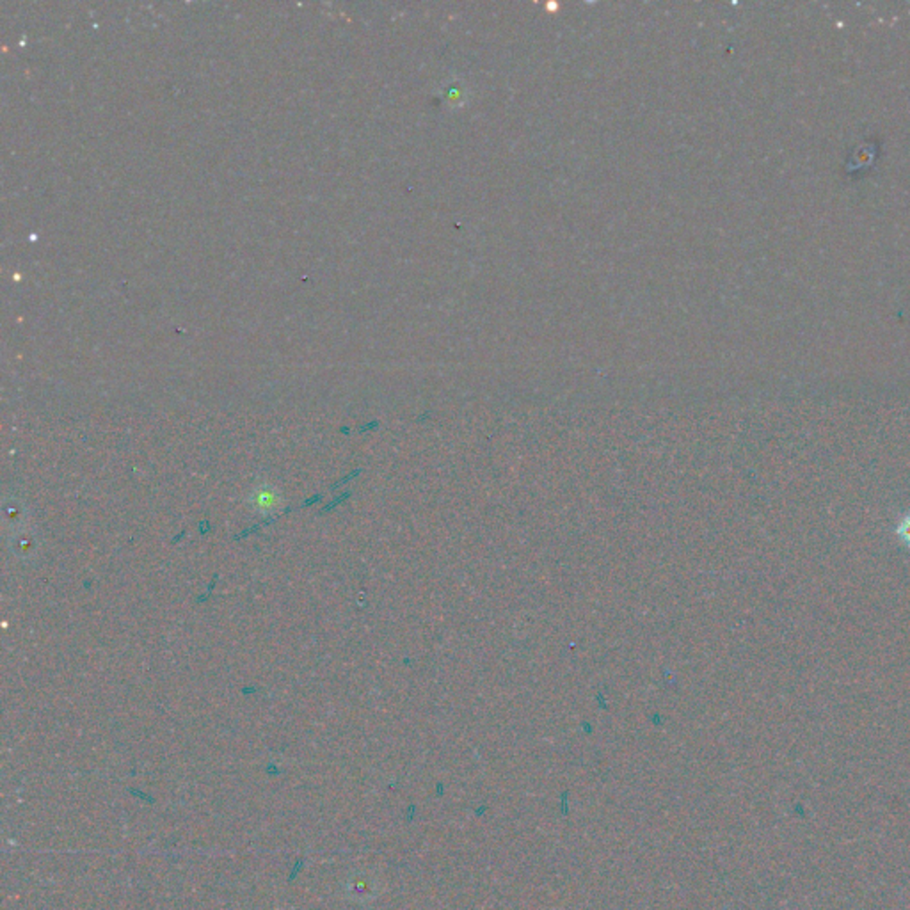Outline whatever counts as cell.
<instances>
[{
  "label": "cell",
  "mask_w": 910,
  "mask_h": 910,
  "mask_svg": "<svg viewBox=\"0 0 910 910\" xmlns=\"http://www.w3.org/2000/svg\"><path fill=\"white\" fill-rule=\"evenodd\" d=\"M281 503V496L278 491L270 487H260L251 496V505L260 514H272Z\"/></svg>",
  "instance_id": "obj_1"
},
{
  "label": "cell",
  "mask_w": 910,
  "mask_h": 910,
  "mask_svg": "<svg viewBox=\"0 0 910 910\" xmlns=\"http://www.w3.org/2000/svg\"><path fill=\"white\" fill-rule=\"evenodd\" d=\"M895 534H897L898 541H900V543H902L907 550H910V512L909 514H906V516L898 521V525H897V528H895Z\"/></svg>",
  "instance_id": "obj_2"
}]
</instances>
